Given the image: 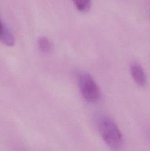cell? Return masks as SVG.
<instances>
[{"label":"cell","mask_w":150,"mask_h":151,"mask_svg":"<svg viewBox=\"0 0 150 151\" xmlns=\"http://www.w3.org/2000/svg\"><path fill=\"white\" fill-rule=\"evenodd\" d=\"M98 128L104 142L113 150H119L123 145V136L118 125L107 116H100Z\"/></svg>","instance_id":"obj_1"},{"label":"cell","mask_w":150,"mask_h":151,"mask_svg":"<svg viewBox=\"0 0 150 151\" xmlns=\"http://www.w3.org/2000/svg\"><path fill=\"white\" fill-rule=\"evenodd\" d=\"M73 1L76 9L82 13H86L91 8V0H73Z\"/></svg>","instance_id":"obj_6"},{"label":"cell","mask_w":150,"mask_h":151,"mask_svg":"<svg viewBox=\"0 0 150 151\" xmlns=\"http://www.w3.org/2000/svg\"><path fill=\"white\" fill-rule=\"evenodd\" d=\"M130 72L132 79L138 86L144 87L146 85V76L141 65L133 63L130 67Z\"/></svg>","instance_id":"obj_3"},{"label":"cell","mask_w":150,"mask_h":151,"mask_svg":"<svg viewBox=\"0 0 150 151\" xmlns=\"http://www.w3.org/2000/svg\"><path fill=\"white\" fill-rule=\"evenodd\" d=\"M0 41L8 47H12L15 44V38L13 34L2 23L0 19Z\"/></svg>","instance_id":"obj_4"},{"label":"cell","mask_w":150,"mask_h":151,"mask_svg":"<svg viewBox=\"0 0 150 151\" xmlns=\"http://www.w3.org/2000/svg\"><path fill=\"white\" fill-rule=\"evenodd\" d=\"M38 45L39 50L46 54L50 53L52 50V44L46 37H40L38 40Z\"/></svg>","instance_id":"obj_5"},{"label":"cell","mask_w":150,"mask_h":151,"mask_svg":"<svg viewBox=\"0 0 150 151\" xmlns=\"http://www.w3.org/2000/svg\"><path fill=\"white\" fill-rule=\"evenodd\" d=\"M78 84L81 94L86 101L96 103L101 98V91L92 77L87 72H80L78 76Z\"/></svg>","instance_id":"obj_2"}]
</instances>
